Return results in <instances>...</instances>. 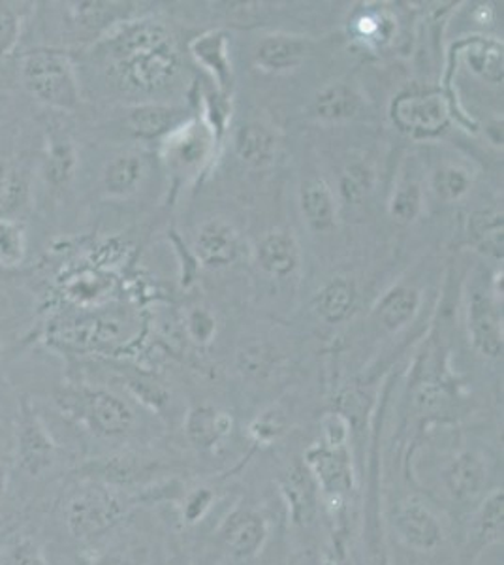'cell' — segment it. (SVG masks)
Listing matches in <instances>:
<instances>
[{
  "label": "cell",
  "instance_id": "cell-14",
  "mask_svg": "<svg viewBox=\"0 0 504 565\" xmlns=\"http://www.w3.org/2000/svg\"><path fill=\"white\" fill-rule=\"evenodd\" d=\"M258 263L269 276L287 277L300 264V250L290 232L275 231L258 245Z\"/></svg>",
  "mask_w": 504,
  "mask_h": 565
},
{
  "label": "cell",
  "instance_id": "cell-20",
  "mask_svg": "<svg viewBox=\"0 0 504 565\" xmlns=\"http://www.w3.org/2000/svg\"><path fill=\"white\" fill-rule=\"evenodd\" d=\"M232 428L230 418L213 407H199L186 420V434L199 449H213Z\"/></svg>",
  "mask_w": 504,
  "mask_h": 565
},
{
  "label": "cell",
  "instance_id": "cell-26",
  "mask_svg": "<svg viewBox=\"0 0 504 565\" xmlns=\"http://www.w3.org/2000/svg\"><path fill=\"white\" fill-rule=\"evenodd\" d=\"M25 223L15 217H0V266H20L25 260Z\"/></svg>",
  "mask_w": 504,
  "mask_h": 565
},
{
  "label": "cell",
  "instance_id": "cell-29",
  "mask_svg": "<svg viewBox=\"0 0 504 565\" xmlns=\"http://www.w3.org/2000/svg\"><path fill=\"white\" fill-rule=\"evenodd\" d=\"M471 234L476 244L495 255L503 253V215L497 212H480L471 218Z\"/></svg>",
  "mask_w": 504,
  "mask_h": 565
},
{
  "label": "cell",
  "instance_id": "cell-2",
  "mask_svg": "<svg viewBox=\"0 0 504 565\" xmlns=\"http://www.w3.org/2000/svg\"><path fill=\"white\" fill-rule=\"evenodd\" d=\"M55 404L66 417L98 437L125 436L135 424L130 405L103 388L64 386L55 394Z\"/></svg>",
  "mask_w": 504,
  "mask_h": 565
},
{
  "label": "cell",
  "instance_id": "cell-9",
  "mask_svg": "<svg viewBox=\"0 0 504 565\" xmlns=\"http://www.w3.org/2000/svg\"><path fill=\"white\" fill-rule=\"evenodd\" d=\"M396 527L399 537L421 553L435 551L442 543L441 522L421 501L407 500L399 503Z\"/></svg>",
  "mask_w": 504,
  "mask_h": 565
},
{
  "label": "cell",
  "instance_id": "cell-8",
  "mask_svg": "<svg viewBox=\"0 0 504 565\" xmlns=\"http://www.w3.org/2000/svg\"><path fill=\"white\" fill-rule=\"evenodd\" d=\"M394 119L412 135H437L447 127L450 109L444 97L437 93L401 97L394 104Z\"/></svg>",
  "mask_w": 504,
  "mask_h": 565
},
{
  "label": "cell",
  "instance_id": "cell-37",
  "mask_svg": "<svg viewBox=\"0 0 504 565\" xmlns=\"http://www.w3.org/2000/svg\"><path fill=\"white\" fill-rule=\"evenodd\" d=\"M211 500H213V495H211L210 490L205 489L196 490L194 494L189 495L185 501V509H183L185 521L189 524L199 522L204 516L205 511L211 508Z\"/></svg>",
  "mask_w": 504,
  "mask_h": 565
},
{
  "label": "cell",
  "instance_id": "cell-28",
  "mask_svg": "<svg viewBox=\"0 0 504 565\" xmlns=\"http://www.w3.org/2000/svg\"><path fill=\"white\" fill-rule=\"evenodd\" d=\"M307 473L303 471H294L292 476L288 477L287 484H285V492L288 494V503L292 509L296 522L311 521V514L314 511V495L313 487L307 479Z\"/></svg>",
  "mask_w": 504,
  "mask_h": 565
},
{
  "label": "cell",
  "instance_id": "cell-11",
  "mask_svg": "<svg viewBox=\"0 0 504 565\" xmlns=\"http://www.w3.org/2000/svg\"><path fill=\"white\" fill-rule=\"evenodd\" d=\"M487 482V469L482 458L474 452H463L448 466L444 473L447 492L455 503L469 505L479 500Z\"/></svg>",
  "mask_w": 504,
  "mask_h": 565
},
{
  "label": "cell",
  "instance_id": "cell-40",
  "mask_svg": "<svg viewBox=\"0 0 504 565\" xmlns=\"http://www.w3.org/2000/svg\"><path fill=\"white\" fill-rule=\"evenodd\" d=\"M172 565H192L185 556H179V558L173 559Z\"/></svg>",
  "mask_w": 504,
  "mask_h": 565
},
{
  "label": "cell",
  "instance_id": "cell-27",
  "mask_svg": "<svg viewBox=\"0 0 504 565\" xmlns=\"http://www.w3.org/2000/svg\"><path fill=\"white\" fill-rule=\"evenodd\" d=\"M416 308H418V295L415 290L396 289L380 302L378 316L386 328L397 330L409 322L410 317L415 316Z\"/></svg>",
  "mask_w": 504,
  "mask_h": 565
},
{
  "label": "cell",
  "instance_id": "cell-24",
  "mask_svg": "<svg viewBox=\"0 0 504 565\" xmlns=\"http://www.w3.org/2000/svg\"><path fill=\"white\" fill-rule=\"evenodd\" d=\"M178 119L179 111H175V109L146 104V106L130 109L127 122L130 130H132V135L138 136V138H154V136L168 132Z\"/></svg>",
  "mask_w": 504,
  "mask_h": 565
},
{
  "label": "cell",
  "instance_id": "cell-33",
  "mask_svg": "<svg viewBox=\"0 0 504 565\" xmlns=\"http://www.w3.org/2000/svg\"><path fill=\"white\" fill-rule=\"evenodd\" d=\"M433 189L441 199H460L469 189V178L463 170H458V168H442L435 174Z\"/></svg>",
  "mask_w": 504,
  "mask_h": 565
},
{
  "label": "cell",
  "instance_id": "cell-30",
  "mask_svg": "<svg viewBox=\"0 0 504 565\" xmlns=\"http://www.w3.org/2000/svg\"><path fill=\"white\" fill-rule=\"evenodd\" d=\"M467 61L469 66L485 79L490 82L503 79V53L498 45L479 42L467 53Z\"/></svg>",
  "mask_w": 504,
  "mask_h": 565
},
{
  "label": "cell",
  "instance_id": "cell-18",
  "mask_svg": "<svg viewBox=\"0 0 504 565\" xmlns=\"http://www.w3.org/2000/svg\"><path fill=\"white\" fill-rule=\"evenodd\" d=\"M301 212L314 231H328L335 223L333 196L322 180H309L301 186Z\"/></svg>",
  "mask_w": 504,
  "mask_h": 565
},
{
  "label": "cell",
  "instance_id": "cell-16",
  "mask_svg": "<svg viewBox=\"0 0 504 565\" xmlns=\"http://www.w3.org/2000/svg\"><path fill=\"white\" fill-rule=\"evenodd\" d=\"M76 167L77 153L71 138L64 135L50 136L45 146L44 164H42V174L47 185L55 189L68 185V181L74 178Z\"/></svg>",
  "mask_w": 504,
  "mask_h": 565
},
{
  "label": "cell",
  "instance_id": "cell-1",
  "mask_svg": "<svg viewBox=\"0 0 504 565\" xmlns=\"http://www.w3.org/2000/svg\"><path fill=\"white\" fill-rule=\"evenodd\" d=\"M135 500L125 490L104 482L85 481L66 503V526L77 541L103 537L127 519Z\"/></svg>",
  "mask_w": 504,
  "mask_h": 565
},
{
  "label": "cell",
  "instance_id": "cell-5",
  "mask_svg": "<svg viewBox=\"0 0 504 565\" xmlns=\"http://www.w3.org/2000/svg\"><path fill=\"white\" fill-rule=\"evenodd\" d=\"M57 457V444L53 441L39 413L23 399L18 413V462L26 476L39 477L52 468Z\"/></svg>",
  "mask_w": 504,
  "mask_h": 565
},
{
  "label": "cell",
  "instance_id": "cell-38",
  "mask_svg": "<svg viewBox=\"0 0 504 565\" xmlns=\"http://www.w3.org/2000/svg\"><path fill=\"white\" fill-rule=\"evenodd\" d=\"M189 327H191V334L196 338V341H207L211 334L215 332V321L205 311H200V309L192 313Z\"/></svg>",
  "mask_w": 504,
  "mask_h": 565
},
{
  "label": "cell",
  "instance_id": "cell-3",
  "mask_svg": "<svg viewBox=\"0 0 504 565\" xmlns=\"http://www.w3.org/2000/svg\"><path fill=\"white\" fill-rule=\"evenodd\" d=\"M21 77L32 97L50 108L71 111L79 104L76 74L63 52L39 47L25 53Z\"/></svg>",
  "mask_w": 504,
  "mask_h": 565
},
{
  "label": "cell",
  "instance_id": "cell-7",
  "mask_svg": "<svg viewBox=\"0 0 504 565\" xmlns=\"http://www.w3.org/2000/svg\"><path fill=\"white\" fill-rule=\"evenodd\" d=\"M307 462L328 498L343 501L351 494L352 469L345 445L333 441L317 445L307 452Z\"/></svg>",
  "mask_w": 504,
  "mask_h": 565
},
{
  "label": "cell",
  "instance_id": "cell-15",
  "mask_svg": "<svg viewBox=\"0 0 504 565\" xmlns=\"http://www.w3.org/2000/svg\"><path fill=\"white\" fill-rule=\"evenodd\" d=\"M146 174V161L140 153L127 151L117 154L104 168L103 185L109 196H128L135 193Z\"/></svg>",
  "mask_w": 504,
  "mask_h": 565
},
{
  "label": "cell",
  "instance_id": "cell-22",
  "mask_svg": "<svg viewBox=\"0 0 504 565\" xmlns=\"http://www.w3.org/2000/svg\"><path fill=\"white\" fill-rule=\"evenodd\" d=\"M236 148L243 161L249 162L253 167H268L275 159L277 143L266 127L250 122L237 132Z\"/></svg>",
  "mask_w": 504,
  "mask_h": 565
},
{
  "label": "cell",
  "instance_id": "cell-12",
  "mask_svg": "<svg viewBox=\"0 0 504 565\" xmlns=\"http://www.w3.org/2000/svg\"><path fill=\"white\" fill-rule=\"evenodd\" d=\"M31 168L18 157L0 159V217H13L31 199Z\"/></svg>",
  "mask_w": 504,
  "mask_h": 565
},
{
  "label": "cell",
  "instance_id": "cell-39",
  "mask_svg": "<svg viewBox=\"0 0 504 565\" xmlns=\"http://www.w3.org/2000/svg\"><path fill=\"white\" fill-rule=\"evenodd\" d=\"M8 476H10V466H8V458L0 452V501L7 494Z\"/></svg>",
  "mask_w": 504,
  "mask_h": 565
},
{
  "label": "cell",
  "instance_id": "cell-17",
  "mask_svg": "<svg viewBox=\"0 0 504 565\" xmlns=\"http://www.w3.org/2000/svg\"><path fill=\"white\" fill-rule=\"evenodd\" d=\"M471 330H473L474 345L487 354L497 356L503 349L501 340V319L497 309L484 296H474L471 306Z\"/></svg>",
  "mask_w": 504,
  "mask_h": 565
},
{
  "label": "cell",
  "instance_id": "cell-36",
  "mask_svg": "<svg viewBox=\"0 0 504 565\" xmlns=\"http://www.w3.org/2000/svg\"><path fill=\"white\" fill-rule=\"evenodd\" d=\"M369 172L364 167H357V164L346 170V174L343 175V183H341L345 199L351 200V202H357V200L362 199L369 191Z\"/></svg>",
  "mask_w": 504,
  "mask_h": 565
},
{
  "label": "cell",
  "instance_id": "cell-21",
  "mask_svg": "<svg viewBox=\"0 0 504 565\" xmlns=\"http://www.w3.org/2000/svg\"><path fill=\"white\" fill-rule=\"evenodd\" d=\"M503 490H493L474 514L471 535L476 548H485L503 540Z\"/></svg>",
  "mask_w": 504,
  "mask_h": 565
},
{
  "label": "cell",
  "instance_id": "cell-4",
  "mask_svg": "<svg viewBox=\"0 0 504 565\" xmlns=\"http://www.w3.org/2000/svg\"><path fill=\"white\" fill-rule=\"evenodd\" d=\"M179 71L178 53L170 42L151 52L111 61V76L125 90L153 93L164 89Z\"/></svg>",
  "mask_w": 504,
  "mask_h": 565
},
{
  "label": "cell",
  "instance_id": "cell-23",
  "mask_svg": "<svg viewBox=\"0 0 504 565\" xmlns=\"http://www.w3.org/2000/svg\"><path fill=\"white\" fill-rule=\"evenodd\" d=\"M360 109V97L346 85H332L320 90L314 100V111L324 121H345L356 116Z\"/></svg>",
  "mask_w": 504,
  "mask_h": 565
},
{
  "label": "cell",
  "instance_id": "cell-10",
  "mask_svg": "<svg viewBox=\"0 0 504 565\" xmlns=\"http://www.w3.org/2000/svg\"><path fill=\"white\" fill-rule=\"evenodd\" d=\"M153 468L148 460L136 457L98 458L77 469L85 481L104 482L116 489H127L135 482L146 481Z\"/></svg>",
  "mask_w": 504,
  "mask_h": 565
},
{
  "label": "cell",
  "instance_id": "cell-32",
  "mask_svg": "<svg viewBox=\"0 0 504 565\" xmlns=\"http://www.w3.org/2000/svg\"><path fill=\"white\" fill-rule=\"evenodd\" d=\"M21 36V15L12 4L0 0V58L15 50Z\"/></svg>",
  "mask_w": 504,
  "mask_h": 565
},
{
  "label": "cell",
  "instance_id": "cell-31",
  "mask_svg": "<svg viewBox=\"0 0 504 565\" xmlns=\"http://www.w3.org/2000/svg\"><path fill=\"white\" fill-rule=\"evenodd\" d=\"M2 565H47V562L39 543L29 535H21L7 546Z\"/></svg>",
  "mask_w": 504,
  "mask_h": 565
},
{
  "label": "cell",
  "instance_id": "cell-13",
  "mask_svg": "<svg viewBox=\"0 0 504 565\" xmlns=\"http://www.w3.org/2000/svg\"><path fill=\"white\" fill-rule=\"evenodd\" d=\"M196 249L207 266H226L236 260L239 236L230 223L223 218H213L200 228Z\"/></svg>",
  "mask_w": 504,
  "mask_h": 565
},
{
  "label": "cell",
  "instance_id": "cell-6",
  "mask_svg": "<svg viewBox=\"0 0 504 565\" xmlns=\"http://www.w3.org/2000/svg\"><path fill=\"white\" fill-rule=\"evenodd\" d=\"M218 540L223 543L224 551L230 554V558L247 562L258 556L266 545L268 524L262 514L253 509H236L223 522Z\"/></svg>",
  "mask_w": 504,
  "mask_h": 565
},
{
  "label": "cell",
  "instance_id": "cell-19",
  "mask_svg": "<svg viewBox=\"0 0 504 565\" xmlns=\"http://www.w3.org/2000/svg\"><path fill=\"white\" fill-rule=\"evenodd\" d=\"M305 55V42L294 36H268L256 50V63L266 71L294 68Z\"/></svg>",
  "mask_w": 504,
  "mask_h": 565
},
{
  "label": "cell",
  "instance_id": "cell-34",
  "mask_svg": "<svg viewBox=\"0 0 504 565\" xmlns=\"http://www.w3.org/2000/svg\"><path fill=\"white\" fill-rule=\"evenodd\" d=\"M196 55H199L204 63L218 72V76L224 77L228 74V65H226V53H224V39L221 34H213V36H205L199 40L196 45Z\"/></svg>",
  "mask_w": 504,
  "mask_h": 565
},
{
  "label": "cell",
  "instance_id": "cell-25",
  "mask_svg": "<svg viewBox=\"0 0 504 565\" xmlns=\"http://www.w3.org/2000/svg\"><path fill=\"white\" fill-rule=\"evenodd\" d=\"M356 302V289L348 279H333L332 282H328L326 287L322 289L319 295V308L320 316L324 317L326 321L339 322L343 321Z\"/></svg>",
  "mask_w": 504,
  "mask_h": 565
},
{
  "label": "cell",
  "instance_id": "cell-35",
  "mask_svg": "<svg viewBox=\"0 0 504 565\" xmlns=\"http://www.w3.org/2000/svg\"><path fill=\"white\" fill-rule=\"evenodd\" d=\"M392 215L403 223H409L420 212V189L416 185H405L397 191L392 200Z\"/></svg>",
  "mask_w": 504,
  "mask_h": 565
}]
</instances>
